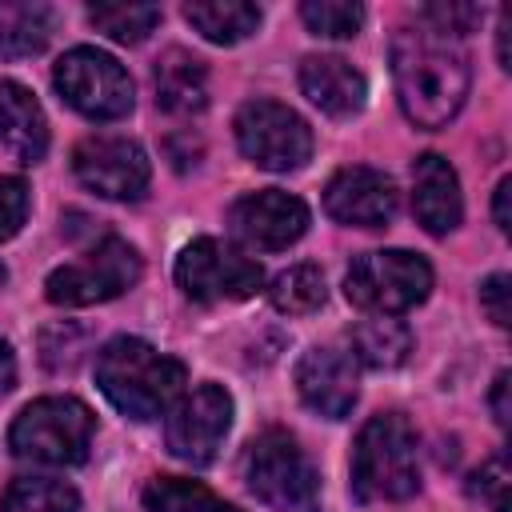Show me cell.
<instances>
[{
	"instance_id": "18",
	"label": "cell",
	"mask_w": 512,
	"mask_h": 512,
	"mask_svg": "<svg viewBox=\"0 0 512 512\" xmlns=\"http://www.w3.org/2000/svg\"><path fill=\"white\" fill-rule=\"evenodd\" d=\"M0 144L20 164H40L44 152H48V120H44V108L16 80H0Z\"/></svg>"
},
{
	"instance_id": "13",
	"label": "cell",
	"mask_w": 512,
	"mask_h": 512,
	"mask_svg": "<svg viewBox=\"0 0 512 512\" xmlns=\"http://www.w3.org/2000/svg\"><path fill=\"white\" fill-rule=\"evenodd\" d=\"M228 224H232V236L248 248H260V252H280L288 244H296L308 228V204L292 192H280V188H260V192H248L232 204L228 212Z\"/></svg>"
},
{
	"instance_id": "2",
	"label": "cell",
	"mask_w": 512,
	"mask_h": 512,
	"mask_svg": "<svg viewBox=\"0 0 512 512\" xmlns=\"http://www.w3.org/2000/svg\"><path fill=\"white\" fill-rule=\"evenodd\" d=\"M96 384L124 416L152 420L176 404L184 388V364L140 336H116L96 356Z\"/></svg>"
},
{
	"instance_id": "34",
	"label": "cell",
	"mask_w": 512,
	"mask_h": 512,
	"mask_svg": "<svg viewBox=\"0 0 512 512\" xmlns=\"http://www.w3.org/2000/svg\"><path fill=\"white\" fill-rule=\"evenodd\" d=\"M12 384H16V360H12L8 340H0V392H8Z\"/></svg>"
},
{
	"instance_id": "1",
	"label": "cell",
	"mask_w": 512,
	"mask_h": 512,
	"mask_svg": "<svg viewBox=\"0 0 512 512\" xmlns=\"http://www.w3.org/2000/svg\"><path fill=\"white\" fill-rule=\"evenodd\" d=\"M392 80L404 116L416 128H444L468 96V60L460 44L428 24L392 36Z\"/></svg>"
},
{
	"instance_id": "31",
	"label": "cell",
	"mask_w": 512,
	"mask_h": 512,
	"mask_svg": "<svg viewBox=\"0 0 512 512\" xmlns=\"http://www.w3.org/2000/svg\"><path fill=\"white\" fill-rule=\"evenodd\" d=\"M508 296H512V280H508L504 272H496V276H488V280L480 284V308L488 312V320H492L496 328H508V324H512V304H508Z\"/></svg>"
},
{
	"instance_id": "20",
	"label": "cell",
	"mask_w": 512,
	"mask_h": 512,
	"mask_svg": "<svg viewBox=\"0 0 512 512\" xmlns=\"http://www.w3.org/2000/svg\"><path fill=\"white\" fill-rule=\"evenodd\" d=\"M408 352H412V332L396 316H368L352 328V360H360L364 368L376 372L400 368Z\"/></svg>"
},
{
	"instance_id": "36",
	"label": "cell",
	"mask_w": 512,
	"mask_h": 512,
	"mask_svg": "<svg viewBox=\"0 0 512 512\" xmlns=\"http://www.w3.org/2000/svg\"><path fill=\"white\" fill-rule=\"evenodd\" d=\"M0 284H4V264H0Z\"/></svg>"
},
{
	"instance_id": "23",
	"label": "cell",
	"mask_w": 512,
	"mask_h": 512,
	"mask_svg": "<svg viewBox=\"0 0 512 512\" xmlns=\"http://www.w3.org/2000/svg\"><path fill=\"white\" fill-rule=\"evenodd\" d=\"M0 512H80V496L64 480L24 476L8 484V492L0 496Z\"/></svg>"
},
{
	"instance_id": "30",
	"label": "cell",
	"mask_w": 512,
	"mask_h": 512,
	"mask_svg": "<svg viewBox=\"0 0 512 512\" xmlns=\"http://www.w3.org/2000/svg\"><path fill=\"white\" fill-rule=\"evenodd\" d=\"M28 220V184L16 176H0V240L16 236Z\"/></svg>"
},
{
	"instance_id": "35",
	"label": "cell",
	"mask_w": 512,
	"mask_h": 512,
	"mask_svg": "<svg viewBox=\"0 0 512 512\" xmlns=\"http://www.w3.org/2000/svg\"><path fill=\"white\" fill-rule=\"evenodd\" d=\"M500 68H508V16H500Z\"/></svg>"
},
{
	"instance_id": "27",
	"label": "cell",
	"mask_w": 512,
	"mask_h": 512,
	"mask_svg": "<svg viewBox=\"0 0 512 512\" xmlns=\"http://www.w3.org/2000/svg\"><path fill=\"white\" fill-rule=\"evenodd\" d=\"M300 20L308 24L312 36L348 40V36L360 32L364 8H360V4H348V0H304V4H300Z\"/></svg>"
},
{
	"instance_id": "14",
	"label": "cell",
	"mask_w": 512,
	"mask_h": 512,
	"mask_svg": "<svg viewBox=\"0 0 512 512\" xmlns=\"http://www.w3.org/2000/svg\"><path fill=\"white\" fill-rule=\"evenodd\" d=\"M324 208L332 220L352 228H380L396 212V184L368 164L340 168L324 188Z\"/></svg>"
},
{
	"instance_id": "11",
	"label": "cell",
	"mask_w": 512,
	"mask_h": 512,
	"mask_svg": "<svg viewBox=\"0 0 512 512\" xmlns=\"http://www.w3.org/2000/svg\"><path fill=\"white\" fill-rule=\"evenodd\" d=\"M228 428H232V396L220 384H200L168 408L164 440L176 460L200 468L216 460Z\"/></svg>"
},
{
	"instance_id": "22",
	"label": "cell",
	"mask_w": 512,
	"mask_h": 512,
	"mask_svg": "<svg viewBox=\"0 0 512 512\" xmlns=\"http://www.w3.org/2000/svg\"><path fill=\"white\" fill-rule=\"evenodd\" d=\"M184 20L212 44H240L260 28V8L244 0H196L184 4Z\"/></svg>"
},
{
	"instance_id": "9",
	"label": "cell",
	"mask_w": 512,
	"mask_h": 512,
	"mask_svg": "<svg viewBox=\"0 0 512 512\" xmlns=\"http://www.w3.org/2000/svg\"><path fill=\"white\" fill-rule=\"evenodd\" d=\"M236 144L256 168L292 172L312 156V128L288 104L248 100L236 112Z\"/></svg>"
},
{
	"instance_id": "4",
	"label": "cell",
	"mask_w": 512,
	"mask_h": 512,
	"mask_svg": "<svg viewBox=\"0 0 512 512\" xmlns=\"http://www.w3.org/2000/svg\"><path fill=\"white\" fill-rule=\"evenodd\" d=\"M96 416L72 396L32 400L8 428V448L32 464H80L92 448Z\"/></svg>"
},
{
	"instance_id": "33",
	"label": "cell",
	"mask_w": 512,
	"mask_h": 512,
	"mask_svg": "<svg viewBox=\"0 0 512 512\" xmlns=\"http://www.w3.org/2000/svg\"><path fill=\"white\" fill-rule=\"evenodd\" d=\"M492 412H496V424L508 428V372H500L492 384Z\"/></svg>"
},
{
	"instance_id": "29",
	"label": "cell",
	"mask_w": 512,
	"mask_h": 512,
	"mask_svg": "<svg viewBox=\"0 0 512 512\" xmlns=\"http://www.w3.org/2000/svg\"><path fill=\"white\" fill-rule=\"evenodd\" d=\"M480 8L476 4H428L424 12H420V20L428 24V28H436V32H444V36H464V32H472L476 24H480Z\"/></svg>"
},
{
	"instance_id": "19",
	"label": "cell",
	"mask_w": 512,
	"mask_h": 512,
	"mask_svg": "<svg viewBox=\"0 0 512 512\" xmlns=\"http://www.w3.org/2000/svg\"><path fill=\"white\" fill-rule=\"evenodd\" d=\"M152 84H156V104L172 116H196L208 104V72L184 48H168L156 60Z\"/></svg>"
},
{
	"instance_id": "8",
	"label": "cell",
	"mask_w": 512,
	"mask_h": 512,
	"mask_svg": "<svg viewBox=\"0 0 512 512\" xmlns=\"http://www.w3.org/2000/svg\"><path fill=\"white\" fill-rule=\"evenodd\" d=\"M52 84L68 108L88 120H120L132 112V80L124 64L100 48H72L56 60Z\"/></svg>"
},
{
	"instance_id": "26",
	"label": "cell",
	"mask_w": 512,
	"mask_h": 512,
	"mask_svg": "<svg viewBox=\"0 0 512 512\" xmlns=\"http://www.w3.org/2000/svg\"><path fill=\"white\" fill-rule=\"evenodd\" d=\"M88 20L116 44H140L160 24V8L156 4H92Z\"/></svg>"
},
{
	"instance_id": "5",
	"label": "cell",
	"mask_w": 512,
	"mask_h": 512,
	"mask_svg": "<svg viewBox=\"0 0 512 512\" xmlns=\"http://www.w3.org/2000/svg\"><path fill=\"white\" fill-rule=\"evenodd\" d=\"M244 480L256 500L276 512H324L320 472L288 432H264L244 456Z\"/></svg>"
},
{
	"instance_id": "10",
	"label": "cell",
	"mask_w": 512,
	"mask_h": 512,
	"mask_svg": "<svg viewBox=\"0 0 512 512\" xmlns=\"http://www.w3.org/2000/svg\"><path fill=\"white\" fill-rule=\"evenodd\" d=\"M176 284L188 300L220 304V300H248L264 284V272L252 256L236 252L232 244H220L212 236L192 240L176 256Z\"/></svg>"
},
{
	"instance_id": "3",
	"label": "cell",
	"mask_w": 512,
	"mask_h": 512,
	"mask_svg": "<svg viewBox=\"0 0 512 512\" xmlns=\"http://www.w3.org/2000/svg\"><path fill=\"white\" fill-rule=\"evenodd\" d=\"M416 432L400 412L372 416L352 444V492L364 504H396L416 496Z\"/></svg>"
},
{
	"instance_id": "6",
	"label": "cell",
	"mask_w": 512,
	"mask_h": 512,
	"mask_svg": "<svg viewBox=\"0 0 512 512\" xmlns=\"http://www.w3.org/2000/svg\"><path fill=\"white\" fill-rule=\"evenodd\" d=\"M344 292L356 308H364L372 316H400L428 300L432 268L424 256L404 252V248L364 252L360 260H352V268L344 276Z\"/></svg>"
},
{
	"instance_id": "12",
	"label": "cell",
	"mask_w": 512,
	"mask_h": 512,
	"mask_svg": "<svg viewBox=\"0 0 512 512\" xmlns=\"http://www.w3.org/2000/svg\"><path fill=\"white\" fill-rule=\"evenodd\" d=\"M72 172L84 188H92L104 200H140L152 180V164H148L144 148L128 136L80 140L72 152Z\"/></svg>"
},
{
	"instance_id": "16",
	"label": "cell",
	"mask_w": 512,
	"mask_h": 512,
	"mask_svg": "<svg viewBox=\"0 0 512 512\" xmlns=\"http://www.w3.org/2000/svg\"><path fill=\"white\" fill-rule=\"evenodd\" d=\"M300 92L332 120H348L364 108L368 84L360 68H352L344 56H304L300 60Z\"/></svg>"
},
{
	"instance_id": "7",
	"label": "cell",
	"mask_w": 512,
	"mask_h": 512,
	"mask_svg": "<svg viewBox=\"0 0 512 512\" xmlns=\"http://www.w3.org/2000/svg\"><path fill=\"white\" fill-rule=\"evenodd\" d=\"M136 280H140V256H136V248L128 240H120V236H104L80 260L60 264L44 280V296L52 304H60V308H88V304L116 300Z\"/></svg>"
},
{
	"instance_id": "24",
	"label": "cell",
	"mask_w": 512,
	"mask_h": 512,
	"mask_svg": "<svg viewBox=\"0 0 512 512\" xmlns=\"http://www.w3.org/2000/svg\"><path fill=\"white\" fill-rule=\"evenodd\" d=\"M144 508L148 512H240L232 504H224L216 492H208L196 480H180V476H156L144 488Z\"/></svg>"
},
{
	"instance_id": "25",
	"label": "cell",
	"mask_w": 512,
	"mask_h": 512,
	"mask_svg": "<svg viewBox=\"0 0 512 512\" xmlns=\"http://www.w3.org/2000/svg\"><path fill=\"white\" fill-rule=\"evenodd\" d=\"M268 296H272V304H276L280 312H288V316H308V312H316V308L324 304V296H328L324 272H320L316 264H292V268H284V272L272 280Z\"/></svg>"
},
{
	"instance_id": "28",
	"label": "cell",
	"mask_w": 512,
	"mask_h": 512,
	"mask_svg": "<svg viewBox=\"0 0 512 512\" xmlns=\"http://www.w3.org/2000/svg\"><path fill=\"white\" fill-rule=\"evenodd\" d=\"M472 496L480 500V504H488L492 512H512V504H508V488H512V472H508V464H504V456H488L480 468H476V476H472Z\"/></svg>"
},
{
	"instance_id": "17",
	"label": "cell",
	"mask_w": 512,
	"mask_h": 512,
	"mask_svg": "<svg viewBox=\"0 0 512 512\" xmlns=\"http://www.w3.org/2000/svg\"><path fill=\"white\" fill-rule=\"evenodd\" d=\"M412 212L432 236L452 232L460 224V216H464L456 168L436 152H424L412 164Z\"/></svg>"
},
{
	"instance_id": "21",
	"label": "cell",
	"mask_w": 512,
	"mask_h": 512,
	"mask_svg": "<svg viewBox=\"0 0 512 512\" xmlns=\"http://www.w3.org/2000/svg\"><path fill=\"white\" fill-rule=\"evenodd\" d=\"M56 28V12L48 4H0V60L36 56Z\"/></svg>"
},
{
	"instance_id": "32",
	"label": "cell",
	"mask_w": 512,
	"mask_h": 512,
	"mask_svg": "<svg viewBox=\"0 0 512 512\" xmlns=\"http://www.w3.org/2000/svg\"><path fill=\"white\" fill-rule=\"evenodd\" d=\"M508 192H512V176H504L496 184V196H492V216H496V228L508 232L512 228V216H508Z\"/></svg>"
},
{
	"instance_id": "15",
	"label": "cell",
	"mask_w": 512,
	"mask_h": 512,
	"mask_svg": "<svg viewBox=\"0 0 512 512\" xmlns=\"http://www.w3.org/2000/svg\"><path fill=\"white\" fill-rule=\"evenodd\" d=\"M296 392L316 416L344 420L360 396L352 356H344L336 348H308L296 364Z\"/></svg>"
}]
</instances>
